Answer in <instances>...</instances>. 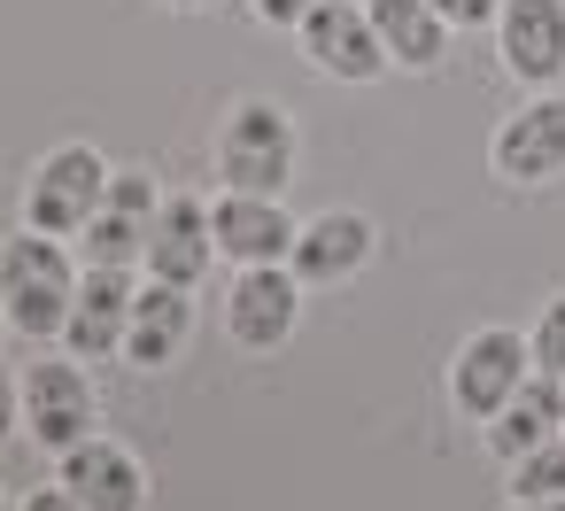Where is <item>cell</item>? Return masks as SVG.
<instances>
[{
    "label": "cell",
    "instance_id": "obj_6",
    "mask_svg": "<svg viewBox=\"0 0 565 511\" xmlns=\"http://www.w3.org/2000/svg\"><path fill=\"white\" fill-rule=\"evenodd\" d=\"M495 55L526 94H557L565 86V0H503Z\"/></svg>",
    "mask_w": 565,
    "mask_h": 511
},
{
    "label": "cell",
    "instance_id": "obj_12",
    "mask_svg": "<svg viewBox=\"0 0 565 511\" xmlns=\"http://www.w3.org/2000/svg\"><path fill=\"white\" fill-rule=\"evenodd\" d=\"M210 233H217V256L248 272V264H287L302 225L287 217L279 194H225V202L210 210Z\"/></svg>",
    "mask_w": 565,
    "mask_h": 511
},
{
    "label": "cell",
    "instance_id": "obj_16",
    "mask_svg": "<svg viewBox=\"0 0 565 511\" xmlns=\"http://www.w3.org/2000/svg\"><path fill=\"white\" fill-rule=\"evenodd\" d=\"M565 434V380H550V372H534L495 418H488V449L503 457V465H519L526 449H542V441H557Z\"/></svg>",
    "mask_w": 565,
    "mask_h": 511
},
{
    "label": "cell",
    "instance_id": "obj_21",
    "mask_svg": "<svg viewBox=\"0 0 565 511\" xmlns=\"http://www.w3.org/2000/svg\"><path fill=\"white\" fill-rule=\"evenodd\" d=\"M109 210L156 225V210H163V202H156V179H148V171H109Z\"/></svg>",
    "mask_w": 565,
    "mask_h": 511
},
{
    "label": "cell",
    "instance_id": "obj_22",
    "mask_svg": "<svg viewBox=\"0 0 565 511\" xmlns=\"http://www.w3.org/2000/svg\"><path fill=\"white\" fill-rule=\"evenodd\" d=\"M426 9H434L449 32H480V24H495V9H503V0H426Z\"/></svg>",
    "mask_w": 565,
    "mask_h": 511
},
{
    "label": "cell",
    "instance_id": "obj_1",
    "mask_svg": "<svg viewBox=\"0 0 565 511\" xmlns=\"http://www.w3.org/2000/svg\"><path fill=\"white\" fill-rule=\"evenodd\" d=\"M78 264L55 233H17L9 248H0V310H9V326L24 341H63L71 310H78Z\"/></svg>",
    "mask_w": 565,
    "mask_h": 511
},
{
    "label": "cell",
    "instance_id": "obj_28",
    "mask_svg": "<svg viewBox=\"0 0 565 511\" xmlns=\"http://www.w3.org/2000/svg\"><path fill=\"white\" fill-rule=\"evenodd\" d=\"M0 326H9V310H0Z\"/></svg>",
    "mask_w": 565,
    "mask_h": 511
},
{
    "label": "cell",
    "instance_id": "obj_14",
    "mask_svg": "<svg viewBox=\"0 0 565 511\" xmlns=\"http://www.w3.org/2000/svg\"><path fill=\"white\" fill-rule=\"evenodd\" d=\"M372 217H356V210H326V217H310L302 233H295V256H287V272L302 279V287H341V279H356L364 264H372Z\"/></svg>",
    "mask_w": 565,
    "mask_h": 511
},
{
    "label": "cell",
    "instance_id": "obj_4",
    "mask_svg": "<svg viewBox=\"0 0 565 511\" xmlns=\"http://www.w3.org/2000/svg\"><path fill=\"white\" fill-rule=\"evenodd\" d=\"M526 380H534V341L511 333V326H480V333L457 349V364H449V403L488 426Z\"/></svg>",
    "mask_w": 565,
    "mask_h": 511
},
{
    "label": "cell",
    "instance_id": "obj_25",
    "mask_svg": "<svg viewBox=\"0 0 565 511\" xmlns=\"http://www.w3.org/2000/svg\"><path fill=\"white\" fill-rule=\"evenodd\" d=\"M24 511H86V503H78V496H71V488H63V480H55V488H40V496H32V503H24Z\"/></svg>",
    "mask_w": 565,
    "mask_h": 511
},
{
    "label": "cell",
    "instance_id": "obj_19",
    "mask_svg": "<svg viewBox=\"0 0 565 511\" xmlns=\"http://www.w3.org/2000/svg\"><path fill=\"white\" fill-rule=\"evenodd\" d=\"M511 496H565V434L557 441H542V449H526L519 465H511Z\"/></svg>",
    "mask_w": 565,
    "mask_h": 511
},
{
    "label": "cell",
    "instance_id": "obj_11",
    "mask_svg": "<svg viewBox=\"0 0 565 511\" xmlns=\"http://www.w3.org/2000/svg\"><path fill=\"white\" fill-rule=\"evenodd\" d=\"M295 318H302V279L287 264H248L225 295V333L241 349H279L295 333Z\"/></svg>",
    "mask_w": 565,
    "mask_h": 511
},
{
    "label": "cell",
    "instance_id": "obj_26",
    "mask_svg": "<svg viewBox=\"0 0 565 511\" xmlns=\"http://www.w3.org/2000/svg\"><path fill=\"white\" fill-rule=\"evenodd\" d=\"M503 511H565V496H550V503H542V496H511Z\"/></svg>",
    "mask_w": 565,
    "mask_h": 511
},
{
    "label": "cell",
    "instance_id": "obj_2",
    "mask_svg": "<svg viewBox=\"0 0 565 511\" xmlns=\"http://www.w3.org/2000/svg\"><path fill=\"white\" fill-rule=\"evenodd\" d=\"M217 179L225 194H287L295 179V125L271 102H241L217 132Z\"/></svg>",
    "mask_w": 565,
    "mask_h": 511
},
{
    "label": "cell",
    "instance_id": "obj_23",
    "mask_svg": "<svg viewBox=\"0 0 565 511\" xmlns=\"http://www.w3.org/2000/svg\"><path fill=\"white\" fill-rule=\"evenodd\" d=\"M17 426H24V380H17L9 364H0V441H9Z\"/></svg>",
    "mask_w": 565,
    "mask_h": 511
},
{
    "label": "cell",
    "instance_id": "obj_20",
    "mask_svg": "<svg viewBox=\"0 0 565 511\" xmlns=\"http://www.w3.org/2000/svg\"><path fill=\"white\" fill-rule=\"evenodd\" d=\"M534 372H550V380H565V295H550L542 302V318H534Z\"/></svg>",
    "mask_w": 565,
    "mask_h": 511
},
{
    "label": "cell",
    "instance_id": "obj_10",
    "mask_svg": "<svg viewBox=\"0 0 565 511\" xmlns=\"http://www.w3.org/2000/svg\"><path fill=\"white\" fill-rule=\"evenodd\" d=\"M210 264H217L210 202H194V194H163V210H156V225H148V256H140V272H148V279H171V287H202Z\"/></svg>",
    "mask_w": 565,
    "mask_h": 511
},
{
    "label": "cell",
    "instance_id": "obj_8",
    "mask_svg": "<svg viewBox=\"0 0 565 511\" xmlns=\"http://www.w3.org/2000/svg\"><path fill=\"white\" fill-rule=\"evenodd\" d=\"M24 426H32V441L55 449V457L94 434V387H86L78 356H40V364L24 372Z\"/></svg>",
    "mask_w": 565,
    "mask_h": 511
},
{
    "label": "cell",
    "instance_id": "obj_17",
    "mask_svg": "<svg viewBox=\"0 0 565 511\" xmlns=\"http://www.w3.org/2000/svg\"><path fill=\"white\" fill-rule=\"evenodd\" d=\"M372 24H380V47L395 71H434L449 55V24L426 9V0H364Z\"/></svg>",
    "mask_w": 565,
    "mask_h": 511
},
{
    "label": "cell",
    "instance_id": "obj_13",
    "mask_svg": "<svg viewBox=\"0 0 565 511\" xmlns=\"http://www.w3.org/2000/svg\"><path fill=\"white\" fill-rule=\"evenodd\" d=\"M55 480L86 503V511H140L148 503V472L132 449H117L109 434H86L78 449L55 457Z\"/></svg>",
    "mask_w": 565,
    "mask_h": 511
},
{
    "label": "cell",
    "instance_id": "obj_24",
    "mask_svg": "<svg viewBox=\"0 0 565 511\" xmlns=\"http://www.w3.org/2000/svg\"><path fill=\"white\" fill-rule=\"evenodd\" d=\"M310 9H318V0H256V17H264L271 32H302Z\"/></svg>",
    "mask_w": 565,
    "mask_h": 511
},
{
    "label": "cell",
    "instance_id": "obj_18",
    "mask_svg": "<svg viewBox=\"0 0 565 511\" xmlns=\"http://www.w3.org/2000/svg\"><path fill=\"white\" fill-rule=\"evenodd\" d=\"M78 241H86V264L140 272V256H148V217H125V210H109V202H102V217H94Z\"/></svg>",
    "mask_w": 565,
    "mask_h": 511
},
{
    "label": "cell",
    "instance_id": "obj_5",
    "mask_svg": "<svg viewBox=\"0 0 565 511\" xmlns=\"http://www.w3.org/2000/svg\"><path fill=\"white\" fill-rule=\"evenodd\" d=\"M302 55L318 78H341V86H372L387 78V47H380V24L372 9H356V0H318V9L302 17Z\"/></svg>",
    "mask_w": 565,
    "mask_h": 511
},
{
    "label": "cell",
    "instance_id": "obj_9",
    "mask_svg": "<svg viewBox=\"0 0 565 511\" xmlns=\"http://www.w3.org/2000/svg\"><path fill=\"white\" fill-rule=\"evenodd\" d=\"M132 302H140V279H132V272L86 264V279H78V310H71V326H63V349H71L78 364L125 356V333H132Z\"/></svg>",
    "mask_w": 565,
    "mask_h": 511
},
{
    "label": "cell",
    "instance_id": "obj_15",
    "mask_svg": "<svg viewBox=\"0 0 565 511\" xmlns=\"http://www.w3.org/2000/svg\"><path fill=\"white\" fill-rule=\"evenodd\" d=\"M194 341V287H171V279H140V302H132V333H125V364L140 372H163L179 364Z\"/></svg>",
    "mask_w": 565,
    "mask_h": 511
},
{
    "label": "cell",
    "instance_id": "obj_27",
    "mask_svg": "<svg viewBox=\"0 0 565 511\" xmlns=\"http://www.w3.org/2000/svg\"><path fill=\"white\" fill-rule=\"evenodd\" d=\"M163 9H210V0H163Z\"/></svg>",
    "mask_w": 565,
    "mask_h": 511
},
{
    "label": "cell",
    "instance_id": "obj_7",
    "mask_svg": "<svg viewBox=\"0 0 565 511\" xmlns=\"http://www.w3.org/2000/svg\"><path fill=\"white\" fill-rule=\"evenodd\" d=\"M488 163H495L503 187H550V179H565V94H534L519 117H503Z\"/></svg>",
    "mask_w": 565,
    "mask_h": 511
},
{
    "label": "cell",
    "instance_id": "obj_3",
    "mask_svg": "<svg viewBox=\"0 0 565 511\" xmlns=\"http://www.w3.org/2000/svg\"><path fill=\"white\" fill-rule=\"evenodd\" d=\"M109 202V163L94 148H55L32 179H24V225L32 233H55V241H78Z\"/></svg>",
    "mask_w": 565,
    "mask_h": 511
}]
</instances>
